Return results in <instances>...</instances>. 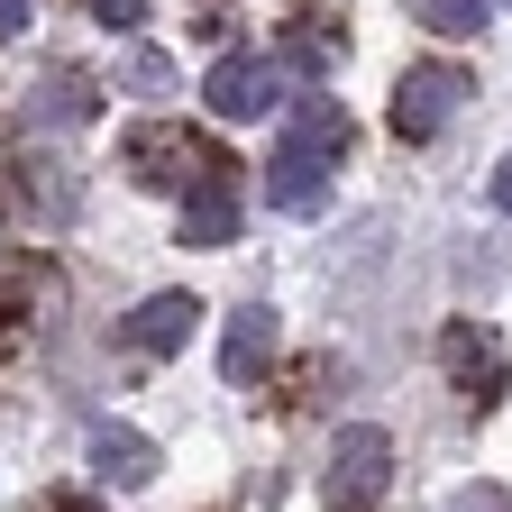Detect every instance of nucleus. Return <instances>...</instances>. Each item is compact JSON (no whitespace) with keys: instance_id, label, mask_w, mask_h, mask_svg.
Segmentation results:
<instances>
[{"instance_id":"obj_1","label":"nucleus","mask_w":512,"mask_h":512,"mask_svg":"<svg viewBox=\"0 0 512 512\" xmlns=\"http://www.w3.org/2000/svg\"><path fill=\"white\" fill-rule=\"evenodd\" d=\"M119 165H128V183H147V192H192V183H211L229 156L202 138V128H183V119H138L119 138Z\"/></svg>"},{"instance_id":"obj_2","label":"nucleus","mask_w":512,"mask_h":512,"mask_svg":"<svg viewBox=\"0 0 512 512\" xmlns=\"http://www.w3.org/2000/svg\"><path fill=\"white\" fill-rule=\"evenodd\" d=\"M384 485H394V439H384L375 421L330 430V448H320V503L330 512H375Z\"/></svg>"},{"instance_id":"obj_3","label":"nucleus","mask_w":512,"mask_h":512,"mask_svg":"<svg viewBox=\"0 0 512 512\" xmlns=\"http://www.w3.org/2000/svg\"><path fill=\"white\" fill-rule=\"evenodd\" d=\"M458 101H476V74L467 64H412V74L394 83V138L403 147H430L448 119H458Z\"/></svg>"},{"instance_id":"obj_4","label":"nucleus","mask_w":512,"mask_h":512,"mask_svg":"<svg viewBox=\"0 0 512 512\" xmlns=\"http://www.w3.org/2000/svg\"><path fill=\"white\" fill-rule=\"evenodd\" d=\"M439 366H448V384L485 412V403H503V384H512V366H503V339L485 330V320H448L439 330Z\"/></svg>"},{"instance_id":"obj_5","label":"nucleus","mask_w":512,"mask_h":512,"mask_svg":"<svg viewBox=\"0 0 512 512\" xmlns=\"http://www.w3.org/2000/svg\"><path fill=\"white\" fill-rule=\"evenodd\" d=\"M202 101L220 119H266V110H284V64H266V55H220L211 83H202Z\"/></svg>"},{"instance_id":"obj_6","label":"nucleus","mask_w":512,"mask_h":512,"mask_svg":"<svg viewBox=\"0 0 512 512\" xmlns=\"http://www.w3.org/2000/svg\"><path fill=\"white\" fill-rule=\"evenodd\" d=\"M192 330H202V302H192V293H147L138 311L119 320V339L138 348V357H183Z\"/></svg>"},{"instance_id":"obj_7","label":"nucleus","mask_w":512,"mask_h":512,"mask_svg":"<svg viewBox=\"0 0 512 512\" xmlns=\"http://www.w3.org/2000/svg\"><path fill=\"white\" fill-rule=\"evenodd\" d=\"M229 238H238V165L183 192V247H229Z\"/></svg>"},{"instance_id":"obj_8","label":"nucleus","mask_w":512,"mask_h":512,"mask_svg":"<svg viewBox=\"0 0 512 512\" xmlns=\"http://www.w3.org/2000/svg\"><path fill=\"white\" fill-rule=\"evenodd\" d=\"M266 357H275V311H266V302H238V311H229V339H220V375L247 394V384L266 375Z\"/></svg>"},{"instance_id":"obj_9","label":"nucleus","mask_w":512,"mask_h":512,"mask_svg":"<svg viewBox=\"0 0 512 512\" xmlns=\"http://www.w3.org/2000/svg\"><path fill=\"white\" fill-rule=\"evenodd\" d=\"M92 476L119 485V494H138V485L156 476V439L128 430V421H101V430H92Z\"/></svg>"},{"instance_id":"obj_10","label":"nucleus","mask_w":512,"mask_h":512,"mask_svg":"<svg viewBox=\"0 0 512 512\" xmlns=\"http://www.w3.org/2000/svg\"><path fill=\"white\" fill-rule=\"evenodd\" d=\"M266 202H275V211H293V220H311L320 202H330V156L275 147V165H266Z\"/></svg>"},{"instance_id":"obj_11","label":"nucleus","mask_w":512,"mask_h":512,"mask_svg":"<svg viewBox=\"0 0 512 512\" xmlns=\"http://www.w3.org/2000/svg\"><path fill=\"white\" fill-rule=\"evenodd\" d=\"M28 110H37L46 128H83V119L101 110V83L83 74V64H46V83L28 92Z\"/></svg>"},{"instance_id":"obj_12","label":"nucleus","mask_w":512,"mask_h":512,"mask_svg":"<svg viewBox=\"0 0 512 512\" xmlns=\"http://www.w3.org/2000/svg\"><path fill=\"white\" fill-rule=\"evenodd\" d=\"M348 55V37H339V19H320V10H302L293 28H284V64L293 74H311V83H330V64Z\"/></svg>"},{"instance_id":"obj_13","label":"nucleus","mask_w":512,"mask_h":512,"mask_svg":"<svg viewBox=\"0 0 512 512\" xmlns=\"http://www.w3.org/2000/svg\"><path fill=\"white\" fill-rule=\"evenodd\" d=\"M284 147L330 156V165H339V156H348V110H339V101H302V110H293V128H284Z\"/></svg>"},{"instance_id":"obj_14","label":"nucleus","mask_w":512,"mask_h":512,"mask_svg":"<svg viewBox=\"0 0 512 512\" xmlns=\"http://www.w3.org/2000/svg\"><path fill=\"white\" fill-rule=\"evenodd\" d=\"M412 19L439 28V37H476V28L494 19V0H412Z\"/></svg>"},{"instance_id":"obj_15","label":"nucleus","mask_w":512,"mask_h":512,"mask_svg":"<svg viewBox=\"0 0 512 512\" xmlns=\"http://www.w3.org/2000/svg\"><path fill=\"white\" fill-rule=\"evenodd\" d=\"M28 202L46 220H74V183H64V165H28Z\"/></svg>"},{"instance_id":"obj_16","label":"nucleus","mask_w":512,"mask_h":512,"mask_svg":"<svg viewBox=\"0 0 512 512\" xmlns=\"http://www.w3.org/2000/svg\"><path fill=\"white\" fill-rule=\"evenodd\" d=\"M119 74H128V92H174V64H165L156 46H138V55L119 64Z\"/></svg>"},{"instance_id":"obj_17","label":"nucleus","mask_w":512,"mask_h":512,"mask_svg":"<svg viewBox=\"0 0 512 512\" xmlns=\"http://www.w3.org/2000/svg\"><path fill=\"white\" fill-rule=\"evenodd\" d=\"M448 512H512V494H503V485H458V503H448Z\"/></svg>"},{"instance_id":"obj_18","label":"nucleus","mask_w":512,"mask_h":512,"mask_svg":"<svg viewBox=\"0 0 512 512\" xmlns=\"http://www.w3.org/2000/svg\"><path fill=\"white\" fill-rule=\"evenodd\" d=\"M92 19H101V28H138L147 0H92Z\"/></svg>"},{"instance_id":"obj_19","label":"nucleus","mask_w":512,"mask_h":512,"mask_svg":"<svg viewBox=\"0 0 512 512\" xmlns=\"http://www.w3.org/2000/svg\"><path fill=\"white\" fill-rule=\"evenodd\" d=\"M494 211H503V220H512V156H503V165H494Z\"/></svg>"},{"instance_id":"obj_20","label":"nucleus","mask_w":512,"mask_h":512,"mask_svg":"<svg viewBox=\"0 0 512 512\" xmlns=\"http://www.w3.org/2000/svg\"><path fill=\"white\" fill-rule=\"evenodd\" d=\"M28 28V0H0V37H19Z\"/></svg>"},{"instance_id":"obj_21","label":"nucleus","mask_w":512,"mask_h":512,"mask_svg":"<svg viewBox=\"0 0 512 512\" xmlns=\"http://www.w3.org/2000/svg\"><path fill=\"white\" fill-rule=\"evenodd\" d=\"M46 512H110V503H92V494H55Z\"/></svg>"}]
</instances>
